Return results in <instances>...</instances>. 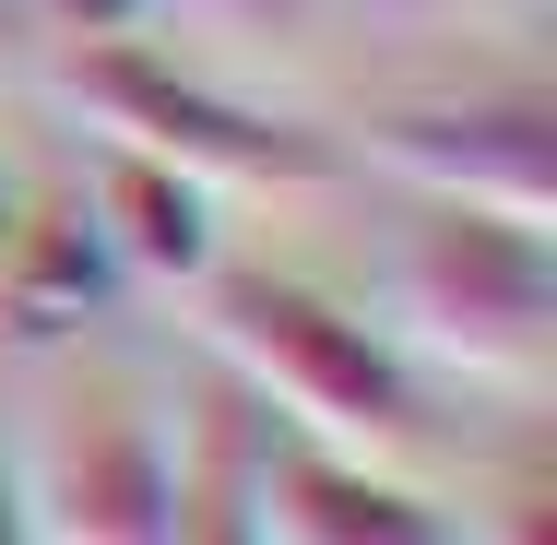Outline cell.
Masks as SVG:
<instances>
[{"label":"cell","mask_w":557,"mask_h":545,"mask_svg":"<svg viewBox=\"0 0 557 545\" xmlns=\"http://www.w3.org/2000/svg\"><path fill=\"white\" fill-rule=\"evenodd\" d=\"M202 332L214 356L249 380V404H273L309 450H344V462H404L428 438V392L404 368V344L380 321L333 309L321 285L297 273H202Z\"/></svg>","instance_id":"1"},{"label":"cell","mask_w":557,"mask_h":545,"mask_svg":"<svg viewBox=\"0 0 557 545\" xmlns=\"http://www.w3.org/2000/svg\"><path fill=\"white\" fill-rule=\"evenodd\" d=\"M48 84L96 119V143H131L202 190H321L344 154L309 131V119H273L249 96H225L202 72H178L154 36H96V48H60Z\"/></svg>","instance_id":"2"},{"label":"cell","mask_w":557,"mask_h":545,"mask_svg":"<svg viewBox=\"0 0 557 545\" xmlns=\"http://www.w3.org/2000/svg\"><path fill=\"white\" fill-rule=\"evenodd\" d=\"M392 332L450 356L462 380H546L557 356V249L510 214H428L392 237Z\"/></svg>","instance_id":"3"},{"label":"cell","mask_w":557,"mask_h":545,"mask_svg":"<svg viewBox=\"0 0 557 545\" xmlns=\"http://www.w3.org/2000/svg\"><path fill=\"white\" fill-rule=\"evenodd\" d=\"M12 498L36 545H178V438L119 392L72 404L24 438Z\"/></svg>","instance_id":"4"},{"label":"cell","mask_w":557,"mask_h":545,"mask_svg":"<svg viewBox=\"0 0 557 545\" xmlns=\"http://www.w3.org/2000/svg\"><path fill=\"white\" fill-rule=\"evenodd\" d=\"M368 154L392 178H416L428 202H462V214H510V225L557 214V96H534V84L380 108L368 119Z\"/></svg>","instance_id":"5"},{"label":"cell","mask_w":557,"mask_h":545,"mask_svg":"<svg viewBox=\"0 0 557 545\" xmlns=\"http://www.w3.org/2000/svg\"><path fill=\"white\" fill-rule=\"evenodd\" d=\"M261 545H474L392 462H344L309 438H261Z\"/></svg>","instance_id":"6"},{"label":"cell","mask_w":557,"mask_h":545,"mask_svg":"<svg viewBox=\"0 0 557 545\" xmlns=\"http://www.w3.org/2000/svg\"><path fill=\"white\" fill-rule=\"evenodd\" d=\"M119 285H131V273L108 261L84 190L12 202V237H0V344H72L84 321H108Z\"/></svg>","instance_id":"7"},{"label":"cell","mask_w":557,"mask_h":545,"mask_svg":"<svg viewBox=\"0 0 557 545\" xmlns=\"http://www.w3.org/2000/svg\"><path fill=\"white\" fill-rule=\"evenodd\" d=\"M84 214H96V237H108V261H119V273H143V285H202V273L225 261L214 190L178 178V166H154V154H131V143H96Z\"/></svg>","instance_id":"8"},{"label":"cell","mask_w":557,"mask_h":545,"mask_svg":"<svg viewBox=\"0 0 557 545\" xmlns=\"http://www.w3.org/2000/svg\"><path fill=\"white\" fill-rule=\"evenodd\" d=\"M178 545H261V438L237 416L178 450Z\"/></svg>","instance_id":"9"},{"label":"cell","mask_w":557,"mask_h":545,"mask_svg":"<svg viewBox=\"0 0 557 545\" xmlns=\"http://www.w3.org/2000/svg\"><path fill=\"white\" fill-rule=\"evenodd\" d=\"M24 24L60 36V48H96V36H143L154 0H24Z\"/></svg>","instance_id":"10"},{"label":"cell","mask_w":557,"mask_h":545,"mask_svg":"<svg viewBox=\"0 0 557 545\" xmlns=\"http://www.w3.org/2000/svg\"><path fill=\"white\" fill-rule=\"evenodd\" d=\"M546 522H557V486H546V474L498 486V545H546Z\"/></svg>","instance_id":"11"},{"label":"cell","mask_w":557,"mask_h":545,"mask_svg":"<svg viewBox=\"0 0 557 545\" xmlns=\"http://www.w3.org/2000/svg\"><path fill=\"white\" fill-rule=\"evenodd\" d=\"M190 12H225V24H285L297 0H190Z\"/></svg>","instance_id":"12"},{"label":"cell","mask_w":557,"mask_h":545,"mask_svg":"<svg viewBox=\"0 0 557 545\" xmlns=\"http://www.w3.org/2000/svg\"><path fill=\"white\" fill-rule=\"evenodd\" d=\"M0 545H36L24 534V498H12V462H0Z\"/></svg>","instance_id":"13"},{"label":"cell","mask_w":557,"mask_h":545,"mask_svg":"<svg viewBox=\"0 0 557 545\" xmlns=\"http://www.w3.org/2000/svg\"><path fill=\"white\" fill-rule=\"evenodd\" d=\"M462 12H546V0H462Z\"/></svg>","instance_id":"14"},{"label":"cell","mask_w":557,"mask_h":545,"mask_svg":"<svg viewBox=\"0 0 557 545\" xmlns=\"http://www.w3.org/2000/svg\"><path fill=\"white\" fill-rule=\"evenodd\" d=\"M12 36H24V0H0V48H12Z\"/></svg>","instance_id":"15"},{"label":"cell","mask_w":557,"mask_h":545,"mask_svg":"<svg viewBox=\"0 0 557 545\" xmlns=\"http://www.w3.org/2000/svg\"><path fill=\"white\" fill-rule=\"evenodd\" d=\"M12 202H24V190H12V178H0V237H12Z\"/></svg>","instance_id":"16"}]
</instances>
